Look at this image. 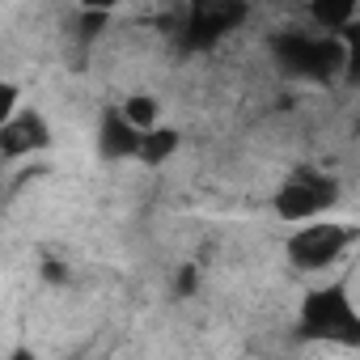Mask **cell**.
<instances>
[{
	"label": "cell",
	"instance_id": "cell-5",
	"mask_svg": "<svg viewBox=\"0 0 360 360\" xmlns=\"http://www.w3.org/2000/svg\"><path fill=\"white\" fill-rule=\"evenodd\" d=\"M352 242H356V229L352 225H318V221H305L288 238V259L301 271H322L335 259H343Z\"/></svg>",
	"mask_w": 360,
	"mask_h": 360
},
{
	"label": "cell",
	"instance_id": "cell-7",
	"mask_svg": "<svg viewBox=\"0 0 360 360\" xmlns=\"http://www.w3.org/2000/svg\"><path fill=\"white\" fill-rule=\"evenodd\" d=\"M140 148H144V127H136L123 106H106L98 119V153L106 161H127L140 157Z\"/></svg>",
	"mask_w": 360,
	"mask_h": 360
},
{
	"label": "cell",
	"instance_id": "cell-9",
	"mask_svg": "<svg viewBox=\"0 0 360 360\" xmlns=\"http://www.w3.org/2000/svg\"><path fill=\"white\" fill-rule=\"evenodd\" d=\"M174 153H178V131L157 123V127H148V131H144V148H140V157H136V161H144V165H165Z\"/></svg>",
	"mask_w": 360,
	"mask_h": 360
},
{
	"label": "cell",
	"instance_id": "cell-1",
	"mask_svg": "<svg viewBox=\"0 0 360 360\" xmlns=\"http://www.w3.org/2000/svg\"><path fill=\"white\" fill-rule=\"evenodd\" d=\"M271 60L284 77H297V81H335L347 64V51H343V39L330 34V30H318V34H305V30H284L276 34L271 43Z\"/></svg>",
	"mask_w": 360,
	"mask_h": 360
},
{
	"label": "cell",
	"instance_id": "cell-4",
	"mask_svg": "<svg viewBox=\"0 0 360 360\" xmlns=\"http://www.w3.org/2000/svg\"><path fill=\"white\" fill-rule=\"evenodd\" d=\"M246 18V0H191L178 30H183L187 51H208L225 34H233Z\"/></svg>",
	"mask_w": 360,
	"mask_h": 360
},
{
	"label": "cell",
	"instance_id": "cell-8",
	"mask_svg": "<svg viewBox=\"0 0 360 360\" xmlns=\"http://www.w3.org/2000/svg\"><path fill=\"white\" fill-rule=\"evenodd\" d=\"M309 18L318 30L339 34L352 18H356V0H309Z\"/></svg>",
	"mask_w": 360,
	"mask_h": 360
},
{
	"label": "cell",
	"instance_id": "cell-11",
	"mask_svg": "<svg viewBox=\"0 0 360 360\" xmlns=\"http://www.w3.org/2000/svg\"><path fill=\"white\" fill-rule=\"evenodd\" d=\"M123 110H127V119H131L136 127H144V131L161 123V119H157V102H153L148 94H131V98L123 102Z\"/></svg>",
	"mask_w": 360,
	"mask_h": 360
},
{
	"label": "cell",
	"instance_id": "cell-3",
	"mask_svg": "<svg viewBox=\"0 0 360 360\" xmlns=\"http://www.w3.org/2000/svg\"><path fill=\"white\" fill-rule=\"evenodd\" d=\"M339 200V183L318 169H297L288 183L271 195V212L280 221H292V225H305V221H318L322 212H330Z\"/></svg>",
	"mask_w": 360,
	"mask_h": 360
},
{
	"label": "cell",
	"instance_id": "cell-10",
	"mask_svg": "<svg viewBox=\"0 0 360 360\" xmlns=\"http://www.w3.org/2000/svg\"><path fill=\"white\" fill-rule=\"evenodd\" d=\"M339 39H343V51H347V64H343V77H352V81H360V18H352L343 30H339Z\"/></svg>",
	"mask_w": 360,
	"mask_h": 360
},
{
	"label": "cell",
	"instance_id": "cell-2",
	"mask_svg": "<svg viewBox=\"0 0 360 360\" xmlns=\"http://www.w3.org/2000/svg\"><path fill=\"white\" fill-rule=\"evenodd\" d=\"M301 335L305 339H322V343H343V347H360V309L352 305L343 284L318 288L301 301Z\"/></svg>",
	"mask_w": 360,
	"mask_h": 360
},
{
	"label": "cell",
	"instance_id": "cell-6",
	"mask_svg": "<svg viewBox=\"0 0 360 360\" xmlns=\"http://www.w3.org/2000/svg\"><path fill=\"white\" fill-rule=\"evenodd\" d=\"M51 144V127L39 110H13L5 123H0V153L5 161H22V157H34Z\"/></svg>",
	"mask_w": 360,
	"mask_h": 360
},
{
	"label": "cell",
	"instance_id": "cell-12",
	"mask_svg": "<svg viewBox=\"0 0 360 360\" xmlns=\"http://www.w3.org/2000/svg\"><path fill=\"white\" fill-rule=\"evenodd\" d=\"M81 5H85V9H106V13H110L119 0H81Z\"/></svg>",
	"mask_w": 360,
	"mask_h": 360
}]
</instances>
